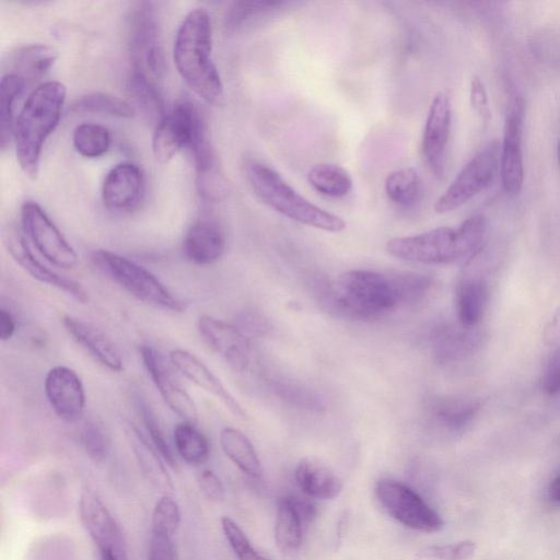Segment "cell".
<instances>
[{
  "instance_id": "15",
  "label": "cell",
  "mask_w": 560,
  "mask_h": 560,
  "mask_svg": "<svg viewBox=\"0 0 560 560\" xmlns=\"http://www.w3.org/2000/svg\"><path fill=\"white\" fill-rule=\"evenodd\" d=\"M197 330L208 348L219 354L233 370L243 372L248 368L249 341L237 326L202 315L197 320Z\"/></svg>"
},
{
  "instance_id": "30",
  "label": "cell",
  "mask_w": 560,
  "mask_h": 560,
  "mask_svg": "<svg viewBox=\"0 0 560 560\" xmlns=\"http://www.w3.org/2000/svg\"><path fill=\"white\" fill-rule=\"evenodd\" d=\"M27 83L19 75L9 72L0 82V145L2 150L10 144L15 124V105Z\"/></svg>"
},
{
  "instance_id": "1",
  "label": "cell",
  "mask_w": 560,
  "mask_h": 560,
  "mask_svg": "<svg viewBox=\"0 0 560 560\" xmlns=\"http://www.w3.org/2000/svg\"><path fill=\"white\" fill-rule=\"evenodd\" d=\"M174 63L190 90L202 101L219 105L223 83L212 60V25L203 8L189 11L179 24L173 47Z\"/></svg>"
},
{
  "instance_id": "10",
  "label": "cell",
  "mask_w": 560,
  "mask_h": 560,
  "mask_svg": "<svg viewBox=\"0 0 560 560\" xmlns=\"http://www.w3.org/2000/svg\"><path fill=\"white\" fill-rule=\"evenodd\" d=\"M21 224L26 238L51 265L62 269L77 266L75 250L38 203L34 201L23 203Z\"/></svg>"
},
{
  "instance_id": "12",
  "label": "cell",
  "mask_w": 560,
  "mask_h": 560,
  "mask_svg": "<svg viewBox=\"0 0 560 560\" xmlns=\"http://www.w3.org/2000/svg\"><path fill=\"white\" fill-rule=\"evenodd\" d=\"M139 353L143 365L165 404L185 422L196 423L197 406L173 373L171 364L154 347L142 345Z\"/></svg>"
},
{
  "instance_id": "9",
  "label": "cell",
  "mask_w": 560,
  "mask_h": 560,
  "mask_svg": "<svg viewBox=\"0 0 560 560\" xmlns=\"http://www.w3.org/2000/svg\"><path fill=\"white\" fill-rule=\"evenodd\" d=\"M375 493L386 512L406 527L435 533L444 525L440 514L400 481L382 479L376 483Z\"/></svg>"
},
{
  "instance_id": "7",
  "label": "cell",
  "mask_w": 560,
  "mask_h": 560,
  "mask_svg": "<svg viewBox=\"0 0 560 560\" xmlns=\"http://www.w3.org/2000/svg\"><path fill=\"white\" fill-rule=\"evenodd\" d=\"M128 50L132 72L158 84L165 70L159 20L152 2H138L128 19Z\"/></svg>"
},
{
  "instance_id": "3",
  "label": "cell",
  "mask_w": 560,
  "mask_h": 560,
  "mask_svg": "<svg viewBox=\"0 0 560 560\" xmlns=\"http://www.w3.org/2000/svg\"><path fill=\"white\" fill-rule=\"evenodd\" d=\"M486 233V218L474 214L456 229L441 226L416 235L394 237L387 242L386 250L396 258L421 264L467 262L481 252Z\"/></svg>"
},
{
  "instance_id": "23",
  "label": "cell",
  "mask_w": 560,
  "mask_h": 560,
  "mask_svg": "<svg viewBox=\"0 0 560 560\" xmlns=\"http://www.w3.org/2000/svg\"><path fill=\"white\" fill-rule=\"evenodd\" d=\"M62 325L69 336L100 364L114 372L122 370L118 349L97 327L71 315L63 316Z\"/></svg>"
},
{
  "instance_id": "53",
  "label": "cell",
  "mask_w": 560,
  "mask_h": 560,
  "mask_svg": "<svg viewBox=\"0 0 560 560\" xmlns=\"http://www.w3.org/2000/svg\"><path fill=\"white\" fill-rule=\"evenodd\" d=\"M548 493L552 501L560 503V475L551 481Z\"/></svg>"
},
{
  "instance_id": "6",
  "label": "cell",
  "mask_w": 560,
  "mask_h": 560,
  "mask_svg": "<svg viewBox=\"0 0 560 560\" xmlns=\"http://www.w3.org/2000/svg\"><path fill=\"white\" fill-rule=\"evenodd\" d=\"M93 261L108 278L138 300L173 312L185 305L148 269L117 253L105 249L93 254Z\"/></svg>"
},
{
  "instance_id": "13",
  "label": "cell",
  "mask_w": 560,
  "mask_h": 560,
  "mask_svg": "<svg viewBox=\"0 0 560 560\" xmlns=\"http://www.w3.org/2000/svg\"><path fill=\"white\" fill-rule=\"evenodd\" d=\"M198 108L189 101L176 102L158 122L152 139V151L160 163L170 162L183 148H188Z\"/></svg>"
},
{
  "instance_id": "11",
  "label": "cell",
  "mask_w": 560,
  "mask_h": 560,
  "mask_svg": "<svg viewBox=\"0 0 560 560\" xmlns=\"http://www.w3.org/2000/svg\"><path fill=\"white\" fill-rule=\"evenodd\" d=\"M525 102L521 94L510 96L500 147V177L504 191L510 196L521 192L524 183L522 139Z\"/></svg>"
},
{
  "instance_id": "18",
  "label": "cell",
  "mask_w": 560,
  "mask_h": 560,
  "mask_svg": "<svg viewBox=\"0 0 560 560\" xmlns=\"http://www.w3.org/2000/svg\"><path fill=\"white\" fill-rule=\"evenodd\" d=\"M44 388L51 409L59 418L72 422L82 416L85 406L84 387L72 369L63 365L50 369Z\"/></svg>"
},
{
  "instance_id": "19",
  "label": "cell",
  "mask_w": 560,
  "mask_h": 560,
  "mask_svg": "<svg viewBox=\"0 0 560 560\" xmlns=\"http://www.w3.org/2000/svg\"><path fill=\"white\" fill-rule=\"evenodd\" d=\"M4 243L13 259L34 279L55 287L82 303L88 301L86 291L79 282L60 276L36 258L23 231L9 229Z\"/></svg>"
},
{
  "instance_id": "47",
  "label": "cell",
  "mask_w": 560,
  "mask_h": 560,
  "mask_svg": "<svg viewBox=\"0 0 560 560\" xmlns=\"http://www.w3.org/2000/svg\"><path fill=\"white\" fill-rule=\"evenodd\" d=\"M148 560H177L173 536L151 530Z\"/></svg>"
},
{
  "instance_id": "52",
  "label": "cell",
  "mask_w": 560,
  "mask_h": 560,
  "mask_svg": "<svg viewBox=\"0 0 560 560\" xmlns=\"http://www.w3.org/2000/svg\"><path fill=\"white\" fill-rule=\"evenodd\" d=\"M16 328L15 319L12 313L4 307L0 311V338L2 341L10 339Z\"/></svg>"
},
{
  "instance_id": "46",
  "label": "cell",
  "mask_w": 560,
  "mask_h": 560,
  "mask_svg": "<svg viewBox=\"0 0 560 560\" xmlns=\"http://www.w3.org/2000/svg\"><path fill=\"white\" fill-rule=\"evenodd\" d=\"M276 394L292 405L307 409H320L323 402L314 393L291 383H273Z\"/></svg>"
},
{
  "instance_id": "21",
  "label": "cell",
  "mask_w": 560,
  "mask_h": 560,
  "mask_svg": "<svg viewBox=\"0 0 560 560\" xmlns=\"http://www.w3.org/2000/svg\"><path fill=\"white\" fill-rule=\"evenodd\" d=\"M171 364L198 387L220 399L236 417L245 418L246 412L222 382L194 353L175 349L170 353Z\"/></svg>"
},
{
  "instance_id": "43",
  "label": "cell",
  "mask_w": 560,
  "mask_h": 560,
  "mask_svg": "<svg viewBox=\"0 0 560 560\" xmlns=\"http://www.w3.org/2000/svg\"><path fill=\"white\" fill-rule=\"evenodd\" d=\"M80 442L94 462L104 460L110 451V440L104 429L95 421H86L80 432Z\"/></svg>"
},
{
  "instance_id": "49",
  "label": "cell",
  "mask_w": 560,
  "mask_h": 560,
  "mask_svg": "<svg viewBox=\"0 0 560 560\" xmlns=\"http://www.w3.org/2000/svg\"><path fill=\"white\" fill-rule=\"evenodd\" d=\"M469 101L472 109L480 118L488 120L491 117L487 90L478 75H474L470 80Z\"/></svg>"
},
{
  "instance_id": "35",
  "label": "cell",
  "mask_w": 560,
  "mask_h": 560,
  "mask_svg": "<svg viewBox=\"0 0 560 560\" xmlns=\"http://www.w3.org/2000/svg\"><path fill=\"white\" fill-rule=\"evenodd\" d=\"M129 438L138 463L147 477L152 483L167 486L170 479L162 463L163 458L151 442L135 427L130 429Z\"/></svg>"
},
{
  "instance_id": "39",
  "label": "cell",
  "mask_w": 560,
  "mask_h": 560,
  "mask_svg": "<svg viewBox=\"0 0 560 560\" xmlns=\"http://www.w3.org/2000/svg\"><path fill=\"white\" fill-rule=\"evenodd\" d=\"M401 305L421 301L432 287V278L418 271H390Z\"/></svg>"
},
{
  "instance_id": "40",
  "label": "cell",
  "mask_w": 560,
  "mask_h": 560,
  "mask_svg": "<svg viewBox=\"0 0 560 560\" xmlns=\"http://www.w3.org/2000/svg\"><path fill=\"white\" fill-rule=\"evenodd\" d=\"M281 4H283L282 1H235L226 11L224 27L229 32L237 31L254 16L278 8Z\"/></svg>"
},
{
  "instance_id": "16",
  "label": "cell",
  "mask_w": 560,
  "mask_h": 560,
  "mask_svg": "<svg viewBox=\"0 0 560 560\" xmlns=\"http://www.w3.org/2000/svg\"><path fill=\"white\" fill-rule=\"evenodd\" d=\"M452 126V103L447 94L438 93L430 105L422 135L421 151L430 171L442 177Z\"/></svg>"
},
{
  "instance_id": "37",
  "label": "cell",
  "mask_w": 560,
  "mask_h": 560,
  "mask_svg": "<svg viewBox=\"0 0 560 560\" xmlns=\"http://www.w3.org/2000/svg\"><path fill=\"white\" fill-rule=\"evenodd\" d=\"M72 142L77 152L88 159L104 155L110 147L109 130L98 124L83 122L75 127Z\"/></svg>"
},
{
  "instance_id": "27",
  "label": "cell",
  "mask_w": 560,
  "mask_h": 560,
  "mask_svg": "<svg viewBox=\"0 0 560 560\" xmlns=\"http://www.w3.org/2000/svg\"><path fill=\"white\" fill-rule=\"evenodd\" d=\"M57 51L44 44L23 46L13 56L12 73L22 78L27 84L43 78L54 66Z\"/></svg>"
},
{
  "instance_id": "32",
  "label": "cell",
  "mask_w": 560,
  "mask_h": 560,
  "mask_svg": "<svg viewBox=\"0 0 560 560\" xmlns=\"http://www.w3.org/2000/svg\"><path fill=\"white\" fill-rule=\"evenodd\" d=\"M307 182L319 194L332 198L347 196L353 187L350 174L341 166L330 163L312 166L307 173Z\"/></svg>"
},
{
  "instance_id": "34",
  "label": "cell",
  "mask_w": 560,
  "mask_h": 560,
  "mask_svg": "<svg viewBox=\"0 0 560 560\" xmlns=\"http://www.w3.org/2000/svg\"><path fill=\"white\" fill-rule=\"evenodd\" d=\"M128 91L136 105L156 126L166 114L158 84L143 74L131 71L128 78Z\"/></svg>"
},
{
  "instance_id": "31",
  "label": "cell",
  "mask_w": 560,
  "mask_h": 560,
  "mask_svg": "<svg viewBox=\"0 0 560 560\" xmlns=\"http://www.w3.org/2000/svg\"><path fill=\"white\" fill-rule=\"evenodd\" d=\"M385 192L398 207H415L422 197V180L413 167H402L390 172L385 179Z\"/></svg>"
},
{
  "instance_id": "55",
  "label": "cell",
  "mask_w": 560,
  "mask_h": 560,
  "mask_svg": "<svg viewBox=\"0 0 560 560\" xmlns=\"http://www.w3.org/2000/svg\"><path fill=\"white\" fill-rule=\"evenodd\" d=\"M557 162H558V166H559V171H560V140L557 145Z\"/></svg>"
},
{
  "instance_id": "36",
  "label": "cell",
  "mask_w": 560,
  "mask_h": 560,
  "mask_svg": "<svg viewBox=\"0 0 560 560\" xmlns=\"http://www.w3.org/2000/svg\"><path fill=\"white\" fill-rule=\"evenodd\" d=\"M71 110L75 113H96L118 118H131L135 108L127 101L104 92H92L77 98Z\"/></svg>"
},
{
  "instance_id": "14",
  "label": "cell",
  "mask_w": 560,
  "mask_h": 560,
  "mask_svg": "<svg viewBox=\"0 0 560 560\" xmlns=\"http://www.w3.org/2000/svg\"><path fill=\"white\" fill-rule=\"evenodd\" d=\"M80 521L96 550L108 551L127 559L121 530L100 497L90 489L81 492Z\"/></svg>"
},
{
  "instance_id": "45",
  "label": "cell",
  "mask_w": 560,
  "mask_h": 560,
  "mask_svg": "<svg viewBox=\"0 0 560 560\" xmlns=\"http://www.w3.org/2000/svg\"><path fill=\"white\" fill-rule=\"evenodd\" d=\"M472 540H463L457 544L444 546H429L419 551V557L434 560H468L476 551Z\"/></svg>"
},
{
  "instance_id": "51",
  "label": "cell",
  "mask_w": 560,
  "mask_h": 560,
  "mask_svg": "<svg viewBox=\"0 0 560 560\" xmlns=\"http://www.w3.org/2000/svg\"><path fill=\"white\" fill-rule=\"evenodd\" d=\"M290 498L303 524L311 522L316 514L315 505L305 498H298L292 495H290Z\"/></svg>"
},
{
  "instance_id": "8",
  "label": "cell",
  "mask_w": 560,
  "mask_h": 560,
  "mask_svg": "<svg viewBox=\"0 0 560 560\" xmlns=\"http://www.w3.org/2000/svg\"><path fill=\"white\" fill-rule=\"evenodd\" d=\"M499 160L500 144L491 141L462 167L434 202V211L436 213L454 211L485 190L495 177Z\"/></svg>"
},
{
  "instance_id": "50",
  "label": "cell",
  "mask_w": 560,
  "mask_h": 560,
  "mask_svg": "<svg viewBox=\"0 0 560 560\" xmlns=\"http://www.w3.org/2000/svg\"><path fill=\"white\" fill-rule=\"evenodd\" d=\"M198 483L201 492L208 500L215 503L223 501L225 494L224 487L214 471L210 469L202 470Z\"/></svg>"
},
{
  "instance_id": "41",
  "label": "cell",
  "mask_w": 560,
  "mask_h": 560,
  "mask_svg": "<svg viewBox=\"0 0 560 560\" xmlns=\"http://www.w3.org/2000/svg\"><path fill=\"white\" fill-rule=\"evenodd\" d=\"M139 410L144 428L150 436L151 444L154 446L165 463H167L173 468L176 467L174 453L166 440L165 433L159 422V419L156 418V415L144 401L139 402Z\"/></svg>"
},
{
  "instance_id": "33",
  "label": "cell",
  "mask_w": 560,
  "mask_h": 560,
  "mask_svg": "<svg viewBox=\"0 0 560 560\" xmlns=\"http://www.w3.org/2000/svg\"><path fill=\"white\" fill-rule=\"evenodd\" d=\"M174 445L179 457L192 466L202 465L210 454V443L194 423L182 422L174 428Z\"/></svg>"
},
{
  "instance_id": "28",
  "label": "cell",
  "mask_w": 560,
  "mask_h": 560,
  "mask_svg": "<svg viewBox=\"0 0 560 560\" xmlns=\"http://www.w3.org/2000/svg\"><path fill=\"white\" fill-rule=\"evenodd\" d=\"M220 444L224 454L249 477L258 478L261 464L248 438L235 428L226 427L220 432Z\"/></svg>"
},
{
  "instance_id": "29",
  "label": "cell",
  "mask_w": 560,
  "mask_h": 560,
  "mask_svg": "<svg viewBox=\"0 0 560 560\" xmlns=\"http://www.w3.org/2000/svg\"><path fill=\"white\" fill-rule=\"evenodd\" d=\"M303 525L290 495L280 498L277 502L275 523V541L280 551L291 553L299 549Z\"/></svg>"
},
{
  "instance_id": "25",
  "label": "cell",
  "mask_w": 560,
  "mask_h": 560,
  "mask_svg": "<svg viewBox=\"0 0 560 560\" xmlns=\"http://www.w3.org/2000/svg\"><path fill=\"white\" fill-rule=\"evenodd\" d=\"M433 420L451 432H460L472 423L480 410V401L470 396H443L429 405Z\"/></svg>"
},
{
  "instance_id": "44",
  "label": "cell",
  "mask_w": 560,
  "mask_h": 560,
  "mask_svg": "<svg viewBox=\"0 0 560 560\" xmlns=\"http://www.w3.org/2000/svg\"><path fill=\"white\" fill-rule=\"evenodd\" d=\"M221 527L238 560H268L254 549L243 529L232 518L222 517Z\"/></svg>"
},
{
  "instance_id": "24",
  "label": "cell",
  "mask_w": 560,
  "mask_h": 560,
  "mask_svg": "<svg viewBox=\"0 0 560 560\" xmlns=\"http://www.w3.org/2000/svg\"><path fill=\"white\" fill-rule=\"evenodd\" d=\"M294 478L301 491L310 499L331 500L342 490L339 477L314 458L301 459L295 467Z\"/></svg>"
},
{
  "instance_id": "2",
  "label": "cell",
  "mask_w": 560,
  "mask_h": 560,
  "mask_svg": "<svg viewBox=\"0 0 560 560\" xmlns=\"http://www.w3.org/2000/svg\"><path fill=\"white\" fill-rule=\"evenodd\" d=\"M320 301L329 312L355 320L377 319L401 306L390 271L360 269L325 283Z\"/></svg>"
},
{
  "instance_id": "5",
  "label": "cell",
  "mask_w": 560,
  "mask_h": 560,
  "mask_svg": "<svg viewBox=\"0 0 560 560\" xmlns=\"http://www.w3.org/2000/svg\"><path fill=\"white\" fill-rule=\"evenodd\" d=\"M245 174L255 195L282 215L326 232L338 233L346 229L342 218L311 202L270 166L249 162Z\"/></svg>"
},
{
  "instance_id": "4",
  "label": "cell",
  "mask_w": 560,
  "mask_h": 560,
  "mask_svg": "<svg viewBox=\"0 0 560 560\" xmlns=\"http://www.w3.org/2000/svg\"><path fill=\"white\" fill-rule=\"evenodd\" d=\"M66 93L59 81L43 82L30 93L15 118V154L30 178L38 175L43 147L59 124Z\"/></svg>"
},
{
  "instance_id": "38",
  "label": "cell",
  "mask_w": 560,
  "mask_h": 560,
  "mask_svg": "<svg viewBox=\"0 0 560 560\" xmlns=\"http://www.w3.org/2000/svg\"><path fill=\"white\" fill-rule=\"evenodd\" d=\"M27 560H77V549L68 536L49 535L33 544Z\"/></svg>"
},
{
  "instance_id": "26",
  "label": "cell",
  "mask_w": 560,
  "mask_h": 560,
  "mask_svg": "<svg viewBox=\"0 0 560 560\" xmlns=\"http://www.w3.org/2000/svg\"><path fill=\"white\" fill-rule=\"evenodd\" d=\"M479 334L475 328L442 326L433 335V354L440 363L464 359L474 352L479 343Z\"/></svg>"
},
{
  "instance_id": "48",
  "label": "cell",
  "mask_w": 560,
  "mask_h": 560,
  "mask_svg": "<svg viewBox=\"0 0 560 560\" xmlns=\"http://www.w3.org/2000/svg\"><path fill=\"white\" fill-rule=\"evenodd\" d=\"M541 387L548 395L560 393V347L553 351L545 365Z\"/></svg>"
},
{
  "instance_id": "20",
  "label": "cell",
  "mask_w": 560,
  "mask_h": 560,
  "mask_svg": "<svg viewBox=\"0 0 560 560\" xmlns=\"http://www.w3.org/2000/svg\"><path fill=\"white\" fill-rule=\"evenodd\" d=\"M488 300L489 283L486 275L470 259L465 262L455 290L458 323L466 328H476L485 315Z\"/></svg>"
},
{
  "instance_id": "54",
  "label": "cell",
  "mask_w": 560,
  "mask_h": 560,
  "mask_svg": "<svg viewBox=\"0 0 560 560\" xmlns=\"http://www.w3.org/2000/svg\"><path fill=\"white\" fill-rule=\"evenodd\" d=\"M93 560H127L121 558L115 553L108 551H102L94 549V559Z\"/></svg>"
},
{
  "instance_id": "17",
  "label": "cell",
  "mask_w": 560,
  "mask_h": 560,
  "mask_svg": "<svg viewBox=\"0 0 560 560\" xmlns=\"http://www.w3.org/2000/svg\"><path fill=\"white\" fill-rule=\"evenodd\" d=\"M144 191L145 180L141 168L131 162H121L106 174L102 200L109 211L127 213L140 206Z\"/></svg>"
},
{
  "instance_id": "22",
  "label": "cell",
  "mask_w": 560,
  "mask_h": 560,
  "mask_svg": "<svg viewBox=\"0 0 560 560\" xmlns=\"http://www.w3.org/2000/svg\"><path fill=\"white\" fill-rule=\"evenodd\" d=\"M225 248L221 225L211 218L197 219L187 230L183 241L186 258L195 265L207 266L220 259Z\"/></svg>"
},
{
  "instance_id": "42",
  "label": "cell",
  "mask_w": 560,
  "mask_h": 560,
  "mask_svg": "<svg viewBox=\"0 0 560 560\" xmlns=\"http://www.w3.org/2000/svg\"><path fill=\"white\" fill-rule=\"evenodd\" d=\"M180 524V510L170 495L161 497L154 505L151 530L174 537Z\"/></svg>"
}]
</instances>
